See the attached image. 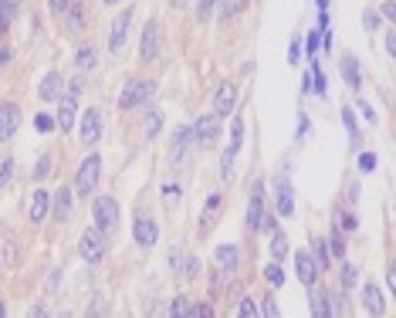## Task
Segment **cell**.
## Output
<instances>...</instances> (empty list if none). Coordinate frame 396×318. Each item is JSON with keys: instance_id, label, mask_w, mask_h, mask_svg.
I'll list each match as a JSON object with an SVG mask.
<instances>
[{"instance_id": "obj_1", "label": "cell", "mask_w": 396, "mask_h": 318, "mask_svg": "<svg viewBox=\"0 0 396 318\" xmlns=\"http://www.w3.org/2000/svg\"><path fill=\"white\" fill-rule=\"evenodd\" d=\"M99 180H102V156L99 153H88V156L81 159L79 173H75V193L79 196H92Z\"/></svg>"}, {"instance_id": "obj_2", "label": "cell", "mask_w": 396, "mask_h": 318, "mask_svg": "<svg viewBox=\"0 0 396 318\" xmlns=\"http://www.w3.org/2000/svg\"><path fill=\"white\" fill-rule=\"evenodd\" d=\"M156 95V81L153 78H129L122 95H119V106L122 108H135V106H146L149 99Z\"/></svg>"}, {"instance_id": "obj_3", "label": "cell", "mask_w": 396, "mask_h": 318, "mask_svg": "<svg viewBox=\"0 0 396 318\" xmlns=\"http://www.w3.org/2000/svg\"><path fill=\"white\" fill-rule=\"evenodd\" d=\"M95 231L99 234H112L119 227V203L112 196H95Z\"/></svg>"}, {"instance_id": "obj_4", "label": "cell", "mask_w": 396, "mask_h": 318, "mask_svg": "<svg viewBox=\"0 0 396 318\" xmlns=\"http://www.w3.org/2000/svg\"><path fill=\"white\" fill-rule=\"evenodd\" d=\"M234 106H238V85H234V81H224V85L217 88V95H213V119L231 115Z\"/></svg>"}, {"instance_id": "obj_5", "label": "cell", "mask_w": 396, "mask_h": 318, "mask_svg": "<svg viewBox=\"0 0 396 318\" xmlns=\"http://www.w3.org/2000/svg\"><path fill=\"white\" fill-rule=\"evenodd\" d=\"M129 24H132V7L129 10H122L115 21H112V34H108V51L119 54L126 48V37H129Z\"/></svg>"}, {"instance_id": "obj_6", "label": "cell", "mask_w": 396, "mask_h": 318, "mask_svg": "<svg viewBox=\"0 0 396 318\" xmlns=\"http://www.w3.org/2000/svg\"><path fill=\"white\" fill-rule=\"evenodd\" d=\"M102 112L99 108H88L85 115H81V129H79V139L85 146H92V142H99V135H102Z\"/></svg>"}, {"instance_id": "obj_7", "label": "cell", "mask_w": 396, "mask_h": 318, "mask_svg": "<svg viewBox=\"0 0 396 318\" xmlns=\"http://www.w3.org/2000/svg\"><path fill=\"white\" fill-rule=\"evenodd\" d=\"M79 251H81V258L85 261H102V254H106V247H102V234L95 231V227H88L85 234H81V240H79Z\"/></svg>"}, {"instance_id": "obj_8", "label": "cell", "mask_w": 396, "mask_h": 318, "mask_svg": "<svg viewBox=\"0 0 396 318\" xmlns=\"http://www.w3.org/2000/svg\"><path fill=\"white\" fill-rule=\"evenodd\" d=\"M132 237L139 247H153L159 240V227L153 217H135V224H132Z\"/></svg>"}, {"instance_id": "obj_9", "label": "cell", "mask_w": 396, "mask_h": 318, "mask_svg": "<svg viewBox=\"0 0 396 318\" xmlns=\"http://www.w3.org/2000/svg\"><path fill=\"white\" fill-rule=\"evenodd\" d=\"M17 129H21V108L14 106V102H3V106H0V139H3V142L14 139Z\"/></svg>"}, {"instance_id": "obj_10", "label": "cell", "mask_w": 396, "mask_h": 318, "mask_svg": "<svg viewBox=\"0 0 396 318\" xmlns=\"http://www.w3.org/2000/svg\"><path fill=\"white\" fill-rule=\"evenodd\" d=\"M261 220H264V186L254 183L251 190V207H247V231H261Z\"/></svg>"}, {"instance_id": "obj_11", "label": "cell", "mask_w": 396, "mask_h": 318, "mask_svg": "<svg viewBox=\"0 0 396 318\" xmlns=\"http://www.w3.org/2000/svg\"><path fill=\"white\" fill-rule=\"evenodd\" d=\"M217 133H220V126H217V119H211V115H204V119L193 126V139H197L200 149H211L213 142H217Z\"/></svg>"}, {"instance_id": "obj_12", "label": "cell", "mask_w": 396, "mask_h": 318, "mask_svg": "<svg viewBox=\"0 0 396 318\" xmlns=\"http://www.w3.org/2000/svg\"><path fill=\"white\" fill-rule=\"evenodd\" d=\"M295 274H298V281L302 285H315V278H318V267H315V261H312V254L308 251H298L295 254Z\"/></svg>"}, {"instance_id": "obj_13", "label": "cell", "mask_w": 396, "mask_h": 318, "mask_svg": "<svg viewBox=\"0 0 396 318\" xmlns=\"http://www.w3.org/2000/svg\"><path fill=\"white\" fill-rule=\"evenodd\" d=\"M159 51V24L156 21H149L146 24V34H142V48H139V58L142 61H153Z\"/></svg>"}, {"instance_id": "obj_14", "label": "cell", "mask_w": 396, "mask_h": 318, "mask_svg": "<svg viewBox=\"0 0 396 318\" xmlns=\"http://www.w3.org/2000/svg\"><path fill=\"white\" fill-rule=\"evenodd\" d=\"M363 305H366V312H370V315H383V312H386V301H383V292H379V288H376V285H363Z\"/></svg>"}, {"instance_id": "obj_15", "label": "cell", "mask_w": 396, "mask_h": 318, "mask_svg": "<svg viewBox=\"0 0 396 318\" xmlns=\"http://www.w3.org/2000/svg\"><path fill=\"white\" fill-rule=\"evenodd\" d=\"M339 72H343V81L349 88H359L363 85V72H359V61L352 58V54H345L343 61H339Z\"/></svg>"}, {"instance_id": "obj_16", "label": "cell", "mask_w": 396, "mask_h": 318, "mask_svg": "<svg viewBox=\"0 0 396 318\" xmlns=\"http://www.w3.org/2000/svg\"><path fill=\"white\" fill-rule=\"evenodd\" d=\"M48 207H51V200H48V190H34V200H31V224H41L44 217H48Z\"/></svg>"}, {"instance_id": "obj_17", "label": "cell", "mask_w": 396, "mask_h": 318, "mask_svg": "<svg viewBox=\"0 0 396 318\" xmlns=\"http://www.w3.org/2000/svg\"><path fill=\"white\" fill-rule=\"evenodd\" d=\"M238 258H240V251H238V244H220L217 251H213V261L224 267V271H231V267H238Z\"/></svg>"}, {"instance_id": "obj_18", "label": "cell", "mask_w": 396, "mask_h": 318, "mask_svg": "<svg viewBox=\"0 0 396 318\" xmlns=\"http://www.w3.org/2000/svg\"><path fill=\"white\" fill-rule=\"evenodd\" d=\"M38 95H41L44 102H54V99L61 95V75H58V72H48L44 81L38 85Z\"/></svg>"}, {"instance_id": "obj_19", "label": "cell", "mask_w": 396, "mask_h": 318, "mask_svg": "<svg viewBox=\"0 0 396 318\" xmlns=\"http://www.w3.org/2000/svg\"><path fill=\"white\" fill-rule=\"evenodd\" d=\"M58 126H61L65 133L75 129V95L61 99V106H58Z\"/></svg>"}, {"instance_id": "obj_20", "label": "cell", "mask_w": 396, "mask_h": 318, "mask_svg": "<svg viewBox=\"0 0 396 318\" xmlns=\"http://www.w3.org/2000/svg\"><path fill=\"white\" fill-rule=\"evenodd\" d=\"M295 213V193L285 180H278V217H291Z\"/></svg>"}, {"instance_id": "obj_21", "label": "cell", "mask_w": 396, "mask_h": 318, "mask_svg": "<svg viewBox=\"0 0 396 318\" xmlns=\"http://www.w3.org/2000/svg\"><path fill=\"white\" fill-rule=\"evenodd\" d=\"M54 217H58V220H68V217H72V190H68V186H61L58 196H54Z\"/></svg>"}, {"instance_id": "obj_22", "label": "cell", "mask_w": 396, "mask_h": 318, "mask_svg": "<svg viewBox=\"0 0 396 318\" xmlns=\"http://www.w3.org/2000/svg\"><path fill=\"white\" fill-rule=\"evenodd\" d=\"M312 318H332V308H329V292H315V294H312Z\"/></svg>"}, {"instance_id": "obj_23", "label": "cell", "mask_w": 396, "mask_h": 318, "mask_svg": "<svg viewBox=\"0 0 396 318\" xmlns=\"http://www.w3.org/2000/svg\"><path fill=\"white\" fill-rule=\"evenodd\" d=\"M244 7H247V0H224V7H220V21L231 24L238 14H244Z\"/></svg>"}, {"instance_id": "obj_24", "label": "cell", "mask_w": 396, "mask_h": 318, "mask_svg": "<svg viewBox=\"0 0 396 318\" xmlns=\"http://www.w3.org/2000/svg\"><path fill=\"white\" fill-rule=\"evenodd\" d=\"M312 261H315L318 271H325V267H329V247H325V240H322V237L312 240Z\"/></svg>"}, {"instance_id": "obj_25", "label": "cell", "mask_w": 396, "mask_h": 318, "mask_svg": "<svg viewBox=\"0 0 396 318\" xmlns=\"http://www.w3.org/2000/svg\"><path fill=\"white\" fill-rule=\"evenodd\" d=\"M14 14H17V3L14 0H0V31L14 24Z\"/></svg>"}, {"instance_id": "obj_26", "label": "cell", "mask_w": 396, "mask_h": 318, "mask_svg": "<svg viewBox=\"0 0 396 318\" xmlns=\"http://www.w3.org/2000/svg\"><path fill=\"white\" fill-rule=\"evenodd\" d=\"M193 139V129H186V126H180L176 129V135H173V162L180 159V149H186V142Z\"/></svg>"}, {"instance_id": "obj_27", "label": "cell", "mask_w": 396, "mask_h": 318, "mask_svg": "<svg viewBox=\"0 0 396 318\" xmlns=\"http://www.w3.org/2000/svg\"><path fill=\"white\" fill-rule=\"evenodd\" d=\"M234 159H238V146H231V149L224 153V159H220V176H224V180L234 176Z\"/></svg>"}, {"instance_id": "obj_28", "label": "cell", "mask_w": 396, "mask_h": 318, "mask_svg": "<svg viewBox=\"0 0 396 318\" xmlns=\"http://www.w3.org/2000/svg\"><path fill=\"white\" fill-rule=\"evenodd\" d=\"M336 258H345V240H343V231L339 227H332V234H329V244H325Z\"/></svg>"}, {"instance_id": "obj_29", "label": "cell", "mask_w": 396, "mask_h": 318, "mask_svg": "<svg viewBox=\"0 0 396 318\" xmlns=\"http://www.w3.org/2000/svg\"><path fill=\"white\" fill-rule=\"evenodd\" d=\"M190 312H193V305L186 301L183 294L173 298V305H170V318H190Z\"/></svg>"}, {"instance_id": "obj_30", "label": "cell", "mask_w": 396, "mask_h": 318, "mask_svg": "<svg viewBox=\"0 0 396 318\" xmlns=\"http://www.w3.org/2000/svg\"><path fill=\"white\" fill-rule=\"evenodd\" d=\"M271 254H274V261H281V258L288 254V237L278 234V231H274V237H271Z\"/></svg>"}, {"instance_id": "obj_31", "label": "cell", "mask_w": 396, "mask_h": 318, "mask_svg": "<svg viewBox=\"0 0 396 318\" xmlns=\"http://www.w3.org/2000/svg\"><path fill=\"white\" fill-rule=\"evenodd\" d=\"M95 61H99L95 48H92V44H81V48H79V68H92Z\"/></svg>"}, {"instance_id": "obj_32", "label": "cell", "mask_w": 396, "mask_h": 318, "mask_svg": "<svg viewBox=\"0 0 396 318\" xmlns=\"http://www.w3.org/2000/svg\"><path fill=\"white\" fill-rule=\"evenodd\" d=\"M264 278H267V285H271V288H281V285H285V274H281V267H278V265L264 267Z\"/></svg>"}, {"instance_id": "obj_33", "label": "cell", "mask_w": 396, "mask_h": 318, "mask_svg": "<svg viewBox=\"0 0 396 318\" xmlns=\"http://www.w3.org/2000/svg\"><path fill=\"white\" fill-rule=\"evenodd\" d=\"M3 265H7V267L17 265V240H14V237L3 240Z\"/></svg>"}, {"instance_id": "obj_34", "label": "cell", "mask_w": 396, "mask_h": 318, "mask_svg": "<svg viewBox=\"0 0 396 318\" xmlns=\"http://www.w3.org/2000/svg\"><path fill=\"white\" fill-rule=\"evenodd\" d=\"M159 129H163V115H159V112H149V115H146V139H156Z\"/></svg>"}, {"instance_id": "obj_35", "label": "cell", "mask_w": 396, "mask_h": 318, "mask_svg": "<svg viewBox=\"0 0 396 318\" xmlns=\"http://www.w3.org/2000/svg\"><path fill=\"white\" fill-rule=\"evenodd\" d=\"M10 176H14V159H10V156H0V190L10 183Z\"/></svg>"}, {"instance_id": "obj_36", "label": "cell", "mask_w": 396, "mask_h": 318, "mask_svg": "<svg viewBox=\"0 0 396 318\" xmlns=\"http://www.w3.org/2000/svg\"><path fill=\"white\" fill-rule=\"evenodd\" d=\"M51 159H54L51 153H44V156L38 159V166H34V180H44V176H48V173H51V166H54Z\"/></svg>"}, {"instance_id": "obj_37", "label": "cell", "mask_w": 396, "mask_h": 318, "mask_svg": "<svg viewBox=\"0 0 396 318\" xmlns=\"http://www.w3.org/2000/svg\"><path fill=\"white\" fill-rule=\"evenodd\" d=\"M261 318H281V312H278V301H274L271 294H264V298H261Z\"/></svg>"}, {"instance_id": "obj_38", "label": "cell", "mask_w": 396, "mask_h": 318, "mask_svg": "<svg viewBox=\"0 0 396 318\" xmlns=\"http://www.w3.org/2000/svg\"><path fill=\"white\" fill-rule=\"evenodd\" d=\"M238 318H261V315H258V305H254L251 298H240V305H238Z\"/></svg>"}, {"instance_id": "obj_39", "label": "cell", "mask_w": 396, "mask_h": 318, "mask_svg": "<svg viewBox=\"0 0 396 318\" xmlns=\"http://www.w3.org/2000/svg\"><path fill=\"white\" fill-rule=\"evenodd\" d=\"M34 129H38V133H51L54 119L48 115V112H38V115H34Z\"/></svg>"}, {"instance_id": "obj_40", "label": "cell", "mask_w": 396, "mask_h": 318, "mask_svg": "<svg viewBox=\"0 0 396 318\" xmlns=\"http://www.w3.org/2000/svg\"><path fill=\"white\" fill-rule=\"evenodd\" d=\"M343 122H345V133L352 135V142H356V139H359V129H356V115H352V108L349 106L343 108Z\"/></svg>"}, {"instance_id": "obj_41", "label": "cell", "mask_w": 396, "mask_h": 318, "mask_svg": "<svg viewBox=\"0 0 396 318\" xmlns=\"http://www.w3.org/2000/svg\"><path fill=\"white\" fill-rule=\"evenodd\" d=\"M356 278H359V274H356V267H352V265H343V271H339V281H343L345 292L356 285Z\"/></svg>"}, {"instance_id": "obj_42", "label": "cell", "mask_w": 396, "mask_h": 318, "mask_svg": "<svg viewBox=\"0 0 396 318\" xmlns=\"http://www.w3.org/2000/svg\"><path fill=\"white\" fill-rule=\"evenodd\" d=\"M336 227H339V231H352V227H356V217H349L345 210H336Z\"/></svg>"}, {"instance_id": "obj_43", "label": "cell", "mask_w": 396, "mask_h": 318, "mask_svg": "<svg viewBox=\"0 0 396 318\" xmlns=\"http://www.w3.org/2000/svg\"><path fill=\"white\" fill-rule=\"evenodd\" d=\"M68 21L75 27H85V7L81 3H72V10H68Z\"/></svg>"}, {"instance_id": "obj_44", "label": "cell", "mask_w": 396, "mask_h": 318, "mask_svg": "<svg viewBox=\"0 0 396 318\" xmlns=\"http://www.w3.org/2000/svg\"><path fill=\"white\" fill-rule=\"evenodd\" d=\"M244 142V126H240V119H234V126H231V146H238Z\"/></svg>"}, {"instance_id": "obj_45", "label": "cell", "mask_w": 396, "mask_h": 318, "mask_svg": "<svg viewBox=\"0 0 396 318\" xmlns=\"http://www.w3.org/2000/svg\"><path fill=\"white\" fill-rule=\"evenodd\" d=\"M190 318H213L211 301H204V305H193V312H190Z\"/></svg>"}, {"instance_id": "obj_46", "label": "cell", "mask_w": 396, "mask_h": 318, "mask_svg": "<svg viewBox=\"0 0 396 318\" xmlns=\"http://www.w3.org/2000/svg\"><path fill=\"white\" fill-rule=\"evenodd\" d=\"M305 54H308V58H315L318 54V31H312V34L305 37Z\"/></svg>"}, {"instance_id": "obj_47", "label": "cell", "mask_w": 396, "mask_h": 318, "mask_svg": "<svg viewBox=\"0 0 396 318\" xmlns=\"http://www.w3.org/2000/svg\"><path fill=\"white\" fill-rule=\"evenodd\" d=\"M363 27H366V31H376V27H379V17H376V10H363Z\"/></svg>"}, {"instance_id": "obj_48", "label": "cell", "mask_w": 396, "mask_h": 318, "mask_svg": "<svg viewBox=\"0 0 396 318\" xmlns=\"http://www.w3.org/2000/svg\"><path fill=\"white\" fill-rule=\"evenodd\" d=\"M359 169H363V173L376 169V153H363V156H359Z\"/></svg>"}, {"instance_id": "obj_49", "label": "cell", "mask_w": 396, "mask_h": 318, "mask_svg": "<svg viewBox=\"0 0 396 318\" xmlns=\"http://www.w3.org/2000/svg\"><path fill=\"white\" fill-rule=\"evenodd\" d=\"M99 312H106V298H102V294H95V301H92V308H88V318H99Z\"/></svg>"}, {"instance_id": "obj_50", "label": "cell", "mask_w": 396, "mask_h": 318, "mask_svg": "<svg viewBox=\"0 0 396 318\" xmlns=\"http://www.w3.org/2000/svg\"><path fill=\"white\" fill-rule=\"evenodd\" d=\"M213 3H217V0H200V7H197V14H200V21H207V17H211Z\"/></svg>"}, {"instance_id": "obj_51", "label": "cell", "mask_w": 396, "mask_h": 318, "mask_svg": "<svg viewBox=\"0 0 396 318\" xmlns=\"http://www.w3.org/2000/svg\"><path fill=\"white\" fill-rule=\"evenodd\" d=\"M72 3H75V0H51V10H54V14H68V10H72Z\"/></svg>"}, {"instance_id": "obj_52", "label": "cell", "mask_w": 396, "mask_h": 318, "mask_svg": "<svg viewBox=\"0 0 396 318\" xmlns=\"http://www.w3.org/2000/svg\"><path fill=\"white\" fill-rule=\"evenodd\" d=\"M383 17H386L390 24L396 21V3H393V0H390V3H383Z\"/></svg>"}, {"instance_id": "obj_53", "label": "cell", "mask_w": 396, "mask_h": 318, "mask_svg": "<svg viewBox=\"0 0 396 318\" xmlns=\"http://www.w3.org/2000/svg\"><path fill=\"white\" fill-rule=\"evenodd\" d=\"M27 318H48V308H44V305H34V308L27 312Z\"/></svg>"}, {"instance_id": "obj_54", "label": "cell", "mask_w": 396, "mask_h": 318, "mask_svg": "<svg viewBox=\"0 0 396 318\" xmlns=\"http://www.w3.org/2000/svg\"><path fill=\"white\" fill-rule=\"evenodd\" d=\"M305 135H308V119L298 115V139H305Z\"/></svg>"}, {"instance_id": "obj_55", "label": "cell", "mask_w": 396, "mask_h": 318, "mask_svg": "<svg viewBox=\"0 0 396 318\" xmlns=\"http://www.w3.org/2000/svg\"><path fill=\"white\" fill-rule=\"evenodd\" d=\"M359 112H363V115H366L370 122H376V112H372V106H370V102H359Z\"/></svg>"}, {"instance_id": "obj_56", "label": "cell", "mask_w": 396, "mask_h": 318, "mask_svg": "<svg viewBox=\"0 0 396 318\" xmlns=\"http://www.w3.org/2000/svg\"><path fill=\"white\" fill-rule=\"evenodd\" d=\"M217 207H220V193H213L211 200H207V217H211V213L217 210Z\"/></svg>"}, {"instance_id": "obj_57", "label": "cell", "mask_w": 396, "mask_h": 318, "mask_svg": "<svg viewBox=\"0 0 396 318\" xmlns=\"http://www.w3.org/2000/svg\"><path fill=\"white\" fill-rule=\"evenodd\" d=\"M298 58H302V48H298V44H295V41H291V48H288V61H291V65H295V61H298Z\"/></svg>"}, {"instance_id": "obj_58", "label": "cell", "mask_w": 396, "mask_h": 318, "mask_svg": "<svg viewBox=\"0 0 396 318\" xmlns=\"http://www.w3.org/2000/svg\"><path fill=\"white\" fill-rule=\"evenodd\" d=\"M386 51H390V54H396V37H393V34L386 37Z\"/></svg>"}, {"instance_id": "obj_59", "label": "cell", "mask_w": 396, "mask_h": 318, "mask_svg": "<svg viewBox=\"0 0 396 318\" xmlns=\"http://www.w3.org/2000/svg\"><path fill=\"white\" fill-rule=\"evenodd\" d=\"M318 3V10H325V7H329V0H315Z\"/></svg>"}, {"instance_id": "obj_60", "label": "cell", "mask_w": 396, "mask_h": 318, "mask_svg": "<svg viewBox=\"0 0 396 318\" xmlns=\"http://www.w3.org/2000/svg\"><path fill=\"white\" fill-rule=\"evenodd\" d=\"M183 3H190V0H173V7H183Z\"/></svg>"}, {"instance_id": "obj_61", "label": "cell", "mask_w": 396, "mask_h": 318, "mask_svg": "<svg viewBox=\"0 0 396 318\" xmlns=\"http://www.w3.org/2000/svg\"><path fill=\"white\" fill-rule=\"evenodd\" d=\"M0 318H7V308H3V301H0Z\"/></svg>"}, {"instance_id": "obj_62", "label": "cell", "mask_w": 396, "mask_h": 318, "mask_svg": "<svg viewBox=\"0 0 396 318\" xmlns=\"http://www.w3.org/2000/svg\"><path fill=\"white\" fill-rule=\"evenodd\" d=\"M58 318H72V312H61V315H58Z\"/></svg>"}, {"instance_id": "obj_63", "label": "cell", "mask_w": 396, "mask_h": 318, "mask_svg": "<svg viewBox=\"0 0 396 318\" xmlns=\"http://www.w3.org/2000/svg\"><path fill=\"white\" fill-rule=\"evenodd\" d=\"M106 3H115V0H106Z\"/></svg>"}]
</instances>
